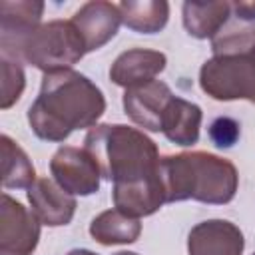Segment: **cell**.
<instances>
[{"label":"cell","instance_id":"obj_1","mask_svg":"<svg viewBox=\"0 0 255 255\" xmlns=\"http://www.w3.org/2000/svg\"><path fill=\"white\" fill-rule=\"evenodd\" d=\"M106 112L102 90L76 70L44 74L40 94L28 110L32 131L46 141H64L72 131L92 128Z\"/></svg>","mask_w":255,"mask_h":255},{"label":"cell","instance_id":"obj_2","mask_svg":"<svg viewBox=\"0 0 255 255\" xmlns=\"http://www.w3.org/2000/svg\"><path fill=\"white\" fill-rule=\"evenodd\" d=\"M159 175L165 203L195 199L201 203L223 205L235 197L239 175L235 165L207 151H185L165 155L159 161Z\"/></svg>","mask_w":255,"mask_h":255},{"label":"cell","instance_id":"obj_3","mask_svg":"<svg viewBox=\"0 0 255 255\" xmlns=\"http://www.w3.org/2000/svg\"><path fill=\"white\" fill-rule=\"evenodd\" d=\"M84 147L100 163L102 175L114 185L159 175V151L143 131L124 124H102L84 137Z\"/></svg>","mask_w":255,"mask_h":255},{"label":"cell","instance_id":"obj_4","mask_svg":"<svg viewBox=\"0 0 255 255\" xmlns=\"http://www.w3.org/2000/svg\"><path fill=\"white\" fill-rule=\"evenodd\" d=\"M2 56L32 64L44 74L72 70L86 54V46L72 20H50L30 30L26 36L0 44Z\"/></svg>","mask_w":255,"mask_h":255},{"label":"cell","instance_id":"obj_5","mask_svg":"<svg viewBox=\"0 0 255 255\" xmlns=\"http://www.w3.org/2000/svg\"><path fill=\"white\" fill-rule=\"evenodd\" d=\"M201 90L219 102L247 100L255 104V58L213 56L199 70Z\"/></svg>","mask_w":255,"mask_h":255},{"label":"cell","instance_id":"obj_6","mask_svg":"<svg viewBox=\"0 0 255 255\" xmlns=\"http://www.w3.org/2000/svg\"><path fill=\"white\" fill-rule=\"evenodd\" d=\"M50 171L72 195H92L100 189L102 169L86 147L62 145L50 159Z\"/></svg>","mask_w":255,"mask_h":255},{"label":"cell","instance_id":"obj_7","mask_svg":"<svg viewBox=\"0 0 255 255\" xmlns=\"http://www.w3.org/2000/svg\"><path fill=\"white\" fill-rule=\"evenodd\" d=\"M40 239V221L8 193L0 205V255H30Z\"/></svg>","mask_w":255,"mask_h":255},{"label":"cell","instance_id":"obj_8","mask_svg":"<svg viewBox=\"0 0 255 255\" xmlns=\"http://www.w3.org/2000/svg\"><path fill=\"white\" fill-rule=\"evenodd\" d=\"M173 100V94L167 84L153 80L143 86H135L126 90L124 94V110L128 118L143 129L161 131L163 114Z\"/></svg>","mask_w":255,"mask_h":255},{"label":"cell","instance_id":"obj_9","mask_svg":"<svg viewBox=\"0 0 255 255\" xmlns=\"http://www.w3.org/2000/svg\"><path fill=\"white\" fill-rule=\"evenodd\" d=\"M72 24L84 40L86 52L100 50L106 46L122 24V14L118 4L112 2H86L74 12Z\"/></svg>","mask_w":255,"mask_h":255},{"label":"cell","instance_id":"obj_10","mask_svg":"<svg viewBox=\"0 0 255 255\" xmlns=\"http://www.w3.org/2000/svg\"><path fill=\"white\" fill-rule=\"evenodd\" d=\"M28 201L38 221L48 227L68 225L76 213V197L50 177H40L28 187Z\"/></svg>","mask_w":255,"mask_h":255},{"label":"cell","instance_id":"obj_11","mask_svg":"<svg viewBox=\"0 0 255 255\" xmlns=\"http://www.w3.org/2000/svg\"><path fill=\"white\" fill-rule=\"evenodd\" d=\"M245 239L241 229L227 219L197 223L187 237L189 255H241Z\"/></svg>","mask_w":255,"mask_h":255},{"label":"cell","instance_id":"obj_12","mask_svg":"<svg viewBox=\"0 0 255 255\" xmlns=\"http://www.w3.org/2000/svg\"><path fill=\"white\" fill-rule=\"evenodd\" d=\"M165 64H167V58L163 52L131 48L122 52L114 60L110 68V78L116 86L129 90V88L153 82V78L165 70Z\"/></svg>","mask_w":255,"mask_h":255},{"label":"cell","instance_id":"obj_13","mask_svg":"<svg viewBox=\"0 0 255 255\" xmlns=\"http://www.w3.org/2000/svg\"><path fill=\"white\" fill-rule=\"evenodd\" d=\"M114 205L122 213L129 217H145L155 213L163 203H165V191L161 183V175L133 181V183H124V185H114Z\"/></svg>","mask_w":255,"mask_h":255},{"label":"cell","instance_id":"obj_14","mask_svg":"<svg viewBox=\"0 0 255 255\" xmlns=\"http://www.w3.org/2000/svg\"><path fill=\"white\" fill-rule=\"evenodd\" d=\"M201 120H203V114L197 104L173 96V100L169 102L163 114L161 133L177 145H183V147L193 145L199 139Z\"/></svg>","mask_w":255,"mask_h":255},{"label":"cell","instance_id":"obj_15","mask_svg":"<svg viewBox=\"0 0 255 255\" xmlns=\"http://www.w3.org/2000/svg\"><path fill=\"white\" fill-rule=\"evenodd\" d=\"M183 26L189 36L205 40L213 38L233 14L231 2H183Z\"/></svg>","mask_w":255,"mask_h":255},{"label":"cell","instance_id":"obj_16","mask_svg":"<svg viewBox=\"0 0 255 255\" xmlns=\"http://www.w3.org/2000/svg\"><path fill=\"white\" fill-rule=\"evenodd\" d=\"M44 2H0V44L14 42L40 26Z\"/></svg>","mask_w":255,"mask_h":255},{"label":"cell","instance_id":"obj_17","mask_svg":"<svg viewBox=\"0 0 255 255\" xmlns=\"http://www.w3.org/2000/svg\"><path fill=\"white\" fill-rule=\"evenodd\" d=\"M141 233V223L135 217L122 213L120 209L102 211L90 223V235L102 245L133 243Z\"/></svg>","mask_w":255,"mask_h":255},{"label":"cell","instance_id":"obj_18","mask_svg":"<svg viewBox=\"0 0 255 255\" xmlns=\"http://www.w3.org/2000/svg\"><path fill=\"white\" fill-rule=\"evenodd\" d=\"M215 56H249L255 52V20H243L235 14L211 38Z\"/></svg>","mask_w":255,"mask_h":255},{"label":"cell","instance_id":"obj_19","mask_svg":"<svg viewBox=\"0 0 255 255\" xmlns=\"http://www.w3.org/2000/svg\"><path fill=\"white\" fill-rule=\"evenodd\" d=\"M122 24L137 34L159 32L169 18V4L165 0H143V2H120Z\"/></svg>","mask_w":255,"mask_h":255},{"label":"cell","instance_id":"obj_20","mask_svg":"<svg viewBox=\"0 0 255 255\" xmlns=\"http://www.w3.org/2000/svg\"><path fill=\"white\" fill-rule=\"evenodd\" d=\"M0 151L4 189H28L36 181V171L26 151L6 133L0 137Z\"/></svg>","mask_w":255,"mask_h":255},{"label":"cell","instance_id":"obj_21","mask_svg":"<svg viewBox=\"0 0 255 255\" xmlns=\"http://www.w3.org/2000/svg\"><path fill=\"white\" fill-rule=\"evenodd\" d=\"M0 78H2V96H0V108L8 110L12 104H16L24 92L26 76L20 66V62L10 58H0Z\"/></svg>","mask_w":255,"mask_h":255},{"label":"cell","instance_id":"obj_22","mask_svg":"<svg viewBox=\"0 0 255 255\" xmlns=\"http://www.w3.org/2000/svg\"><path fill=\"white\" fill-rule=\"evenodd\" d=\"M239 133H241L239 122H235L233 118H227V116H221V118L213 120V124L209 126V139L219 149L233 147L239 139Z\"/></svg>","mask_w":255,"mask_h":255},{"label":"cell","instance_id":"obj_23","mask_svg":"<svg viewBox=\"0 0 255 255\" xmlns=\"http://www.w3.org/2000/svg\"><path fill=\"white\" fill-rule=\"evenodd\" d=\"M231 10L243 20H255V2H233Z\"/></svg>","mask_w":255,"mask_h":255},{"label":"cell","instance_id":"obj_24","mask_svg":"<svg viewBox=\"0 0 255 255\" xmlns=\"http://www.w3.org/2000/svg\"><path fill=\"white\" fill-rule=\"evenodd\" d=\"M68 255H96V253H92V251H88V249H72Z\"/></svg>","mask_w":255,"mask_h":255},{"label":"cell","instance_id":"obj_25","mask_svg":"<svg viewBox=\"0 0 255 255\" xmlns=\"http://www.w3.org/2000/svg\"><path fill=\"white\" fill-rule=\"evenodd\" d=\"M114 255H137V253H133V251H120V253H114Z\"/></svg>","mask_w":255,"mask_h":255},{"label":"cell","instance_id":"obj_26","mask_svg":"<svg viewBox=\"0 0 255 255\" xmlns=\"http://www.w3.org/2000/svg\"><path fill=\"white\" fill-rule=\"evenodd\" d=\"M251 56H253V58H255V52H253V54H251Z\"/></svg>","mask_w":255,"mask_h":255},{"label":"cell","instance_id":"obj_27","mask_svg":"<svg viewBox=\"0 0 255 255\" xmlns=\"http://www.w3.org/2000/svg\"><path fill=\"white\" fill-rule=\"evenodd\" d=\"M253 255H255V253H253Z\"/></svg>","mask_w":255,"mask_h":255}]
</instances>
